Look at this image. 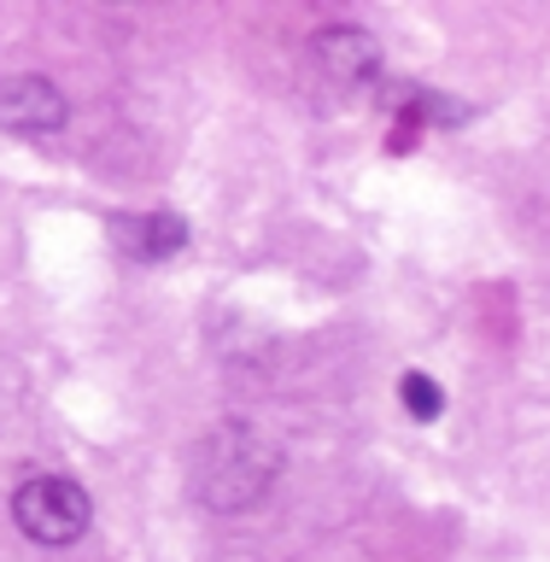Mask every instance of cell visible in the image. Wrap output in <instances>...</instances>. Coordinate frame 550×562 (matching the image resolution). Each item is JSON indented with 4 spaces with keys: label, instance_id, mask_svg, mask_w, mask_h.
<instances>
[{
    "label": "cell",
    "instance_id": "5",
    "mask_svg": "<svg viewBox=\"0 0 550 562\" xmlns=\"http://www.w3.org/2000/svg\"><path fill=\"white\" fill-rule=\"evenodd\" d=\"M112 235H117V246H123L130 258L165 263V258H176V252L188 246V223L170 217V211H141V217H117Z\"/></svg>",
    "mask_w": 550,
    "mask_h": 562
},
{
    "label": "cell",
    "instance_id": "3",
    "mask_svg": "<svg viewBox=\"0 0 550 562\" xmlns=\"http://www.w3.org/2000/svg\"><path fill=\"white\" fill-rule=\"evenodd\" d=\"M70 100L53 77H35V70H18V77H0V130L7 135H53L65 130Z\"/></svg>",
    "mask_w": 550,
    "mask_h": 562
},
{
    "label": "cell",
    "instance_id": "6",
    "mask_svg": "<svg viewBox=\"0 0 550 562\" xmlns=\"http://www.w3.org/2000/svg\"><path fill=\"white\" fill-rule=\"evenodd\" d=\"M399 398H404V411H411L416 422H434L439 411H446V393H439V381L422 375V369H411V375L399 381Z\"/></svg>",
    "mask_w": 550,
    "mask_h": 562
},
{
    "label": "cell",
    "instance_id": "2",
    "mask_svg": "<svg viewBox=\"0 0 550 562\" xmlns=\"http://www.w3.org/2000/svg\"><path fill=\"white\" fill-rule=\"evenodd\" d=\"M12 521L30 544H77L94 521V504L88 492L70 481V474H30L24 486L12 492Z\"/></svg>",
    "mask_w": 550,
    "mask_h": 562
},
{
    "label": "cell",
    "instance_id": "4",
    "mask_svg": "<svg viewBox=\"0 0 550 562\" xmlns=\"http://www.w3.org/2000/svg\"><path fill=\"white\" fill-rule=\"evenodd\" d=\"M316 65H323L328 82L340 88H358L381 70V53H375V35L369 30H351V24H334L316 35Z\"/></svg>",
    "mask_w": 550,
    "mask_h": 562
},
{
    "label": "cell",
    "instance_id": "1",
    "mask_svg": "<svg viewBox=\"0 0 550 562\" xmlns=\"http://www.w3.org/2000/svg\"><path fill=\"white\" fill-rule=\"evenodd\" d=\"M281 474V446L252 422H223L211 428L200 446H193L188 463V492L217 516H235V509H252L263 492L276 486Z\"/></svg>",
    "mask_w": 550,
    "mask_h": 562
}]
</instances>
